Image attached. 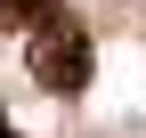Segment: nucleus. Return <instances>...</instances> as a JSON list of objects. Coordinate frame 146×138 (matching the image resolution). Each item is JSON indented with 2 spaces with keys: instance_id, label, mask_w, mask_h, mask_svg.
I'll use <instances>...</instances> for the list:
<instances>
[{
  "instance_id": "f257e3e1",
  "label": "nucleus",
  "mask_w": 146,
  "mask_h": 138,
  "mask_svg": "<svg viewBox=\"0 0 146 138\" xmlns=\"http://www.w3.org/2000/svg\"><path fill=\"white\" fill-rule=\"evenodd\" d=\"M25 65H33V81H41V90L73 98V90L89 81V33L73 25V16H41V25H33V49H25Z\"/></svg>"
},
{
  "instance_id": "f03ea898",
  "label": "nucleus",
  "mask_w": 146,
  "mask_h": 138,
  "mask_svg": "<svg viewBox=\"0 0 146 138\" xmlns=\"http://www.w3.org/2000/svg\"><path fill=\"white\" fill-rule=\"evenodd\" d=\"M8 25H33V16H57V0H0Z\"/></svg>"
},
{
  "instance_id": "7ed1b4c3",
  "label": "nucleus",
  "mask_w": 146,
  "mask_h": 138,
  "mask_svg": "<svg viewBox=\"0 0 146 138\" xmlns=\"http://www.w3.org/2000/svg\"><path fill=\"white\" fill-rule=\"evenodd\" d=\"M0 138H16V130H8V114H0Z\"/></svg>"
}]
</instances>
